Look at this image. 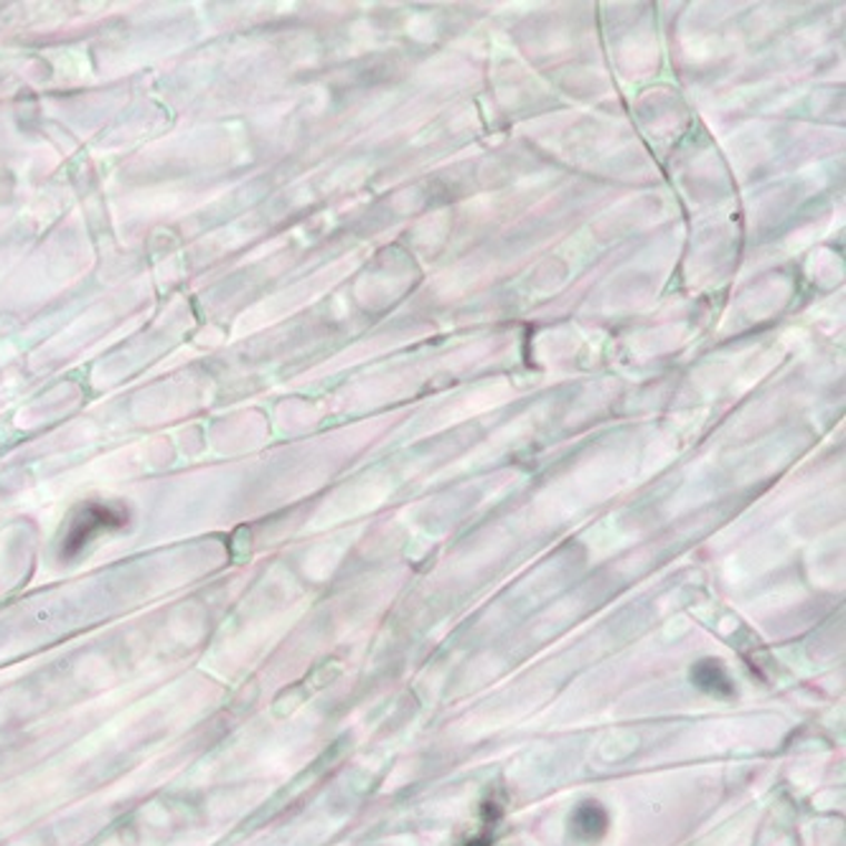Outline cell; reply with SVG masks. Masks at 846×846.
<instances>
[{
  "label": "cell",
  "instance_id": "7a4b0ae2",
  "mask_svg": "<svg viewBox=\"0 0 846 846\" xmlns=\"http://www.w3.org/2000/svg\"><path fill=\"white\" fill-rule=\"evenodd\" d=\"M691 679H695L701 689H709L715 695V691H719V687H725L727 691H730V687H727V677L722 671V666H719L717 661H705L697 666V671H691Z\"/></svg>",
  "mask_w": 846,
  "mask_h": 846
},
{
  "label": "cell",
  "instance_id": "6da1fadb",
  "mask_svg": "<svg viewBox=\"0 0 846 846\" xmlns=\"http://www.w3.org/2000/svg\"><path fill=\"white\" fill-rule=\"evenodd\" d=\"M128 524V511L120 503H102L92 501L77 511L69 519L65 537H61V557L71 560L82 552L85 547L95 542L97 537L107 534V531H117Z\"/></svg>",
  "mask_w": 846,
  "mask_h": 846
}]
</instances>
